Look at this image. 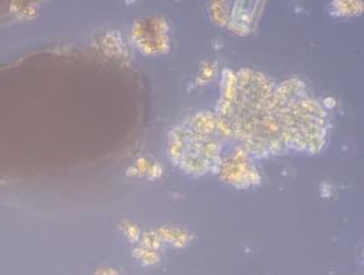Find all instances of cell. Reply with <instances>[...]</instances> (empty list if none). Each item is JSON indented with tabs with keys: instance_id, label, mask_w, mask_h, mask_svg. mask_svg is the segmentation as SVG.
<instances>
[{
	"instance_id": "obj_1",
	"label": "cell",
	"mask_w": 364,
	"mask_h": 275,
	"mask_svg": "<svg viewBox=\"0 0 364 275\" xmlns=\"http://www.w3.org/2000/svg\"><path fill=\"white\" fill-rule=\"evenodd\" d=\"M221 122L255 150L271 151L284 144L275 124L272 88L255 72L241 71L237 75Z\"/></svg>"
},
{
	"instance_id": "obj_2",
	"label": "cell",
	"mask_w": 364,
	"mask_h": 275,
	"mask_svg": "<svg viewBox=\"0 0 364 275\" xmlns=\"http://www.w3.org/2000/svg\"><path fill=\"white\" fill-rule=\"evenodd\" d=\"M275 124L284 144L319 150L328 134L327 114L299 81L282 84L273 92Z\"/></svg>"
}]
</instances>
